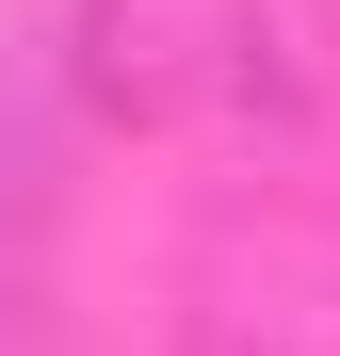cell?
<instances>
[{"mask_svg": "<svg viewBox=\"0 0 340 356\" xmlns=\"http://www.w3.org/2000/svg\"><path fill=\"white\" fill-rule=\"evenodd\" d=\"M33 178H49V65L0 49V227L33 211Z\"/></svg>", "mask_w": 340, "mask_h": 356, "instance_id": "cell-1", "label": "cell"}]
</instances>
